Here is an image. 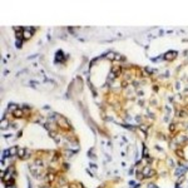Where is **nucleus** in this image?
<instances>
[{
	"label": "nucleus",
	"mask_w": 188,
	"mask_h": 188,
	"mask_svg": "<svg viewBox=\"0 0 188 188\" xmlns=\"http://www.w3.org/2000/svg\"><path fill=\"white\" fill-rule=\"evenodd\" d=\"M33 33H34V32H28V29H24V30H23V38H24V39H29L30 37L33 35Z\"/></svg>",
	"instance_id": "1"
},
{
	"label": "nucleus",
	"mask_w": 188,
	"mask_h": 188,
	"mask_svg": "<svg viewBox=\"0 0 188 188\" xmlns=\"http://www.w3.org/2000/svg\"><path fill=\"white\" fill-rule=\"evenodd\" d=\"M18 151H19V148L13 147V148H10V149H9V153H10V156H15V154H18Z\"/></svg>",
	"instance_id": "2"
},
{
	"label": "nucleus",
	"mask_w": 188,
	"mask_h": 188,
	"mask_svg": "<svg viewBox=\"0 0 188 188\" xmlns=\"http://www.w3.org/2000/svg\"><path fill=\"white\" fill-rule=\"evenodd\" d=\"M18 154H19V157H20V158H23V157H24V154H25V149H24V148H19V151H18Z\"/></svg>",
	"instance_id": "3"
},
{
	"label": "nucleus",
	"mask_w": 188,
	"mask_h": 188,
	"mask_svg": "<svg viewBox=\"0 0 188 188\" xmlns=\"http://www.w3.org/2000/svg\"><path fill=\"white\" fill-rule=\"evenodd\" d=\"M14 115L15 117H21L23 115V112L21 110H14Z\"/></svg>",
	"instance_id": "4"
},
{
	"label": "nucleus",
	"mask_w": 188,
	"mask_h": 188,
	"mask_svg": "<svg viewBox=\"0 0 188 188\" xmlns=\"http://www.w3.org/2000/svg\"><path fill=\"white\" fill-rule=\"evenodd\" d=\"M6 188H15L14 186H9V187H6Z\"/></svg>",
	"instance_id": "5"
}]
</instances>
